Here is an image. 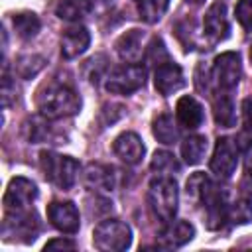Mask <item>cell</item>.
Listing matches in <instances>:
<instances>
[{"mask_svg": "<svg viewBox=\"0 0 252 252\" xmlns=\"http://www.w3.org/2000/svg\"><path fill=\"white\" fill-rule=\"evenodd\" d=\"M169 8V0H138V14L146 24H156Z\"/></svg>", "mask_w": 252, "mask_h": 252, "instance_id": "obj_24", "label": "cell"}, {"mask_svg": "<svg viewBox=\"0 0 252 252\" xmlns=\"http://www.w3.org/2000/svg\"><path fill=\"white\" fill-rule=\"evenodd\" d=\"M236 163H238V142H234L232 138H219L211 158V171L219 179H228L232 177Z\"/></svg>", "mask_w": 252, "mask_h": 252, "instance_id": "obj_8", "label": "cell"}, {"mask_svg": "<svg viewBox=\"0 0 252 252\" xmlns=\"http://www.w3.org/2000/svg\"><path fill=\"white\" fill-rule=\"evenodd\" d=\"M91 45V33L87 28L83 26H75L69 28L63 35H61V55L65 59H75L81 53L87 51V47Z\"/></svg>", "mask_w": 252, "mask_h": 252, "instance_id": "obj_16", "label": "cell"}, {"mask_svg": "<svg viewBox=\"0 0 252 252\" xmlns=\"http://www.w3.org/2000/svg\"><path fill=\"white\" fill-rule=\"evenodd\" d=\"M91 12V0H61L55 14L67 22H79Z\"/></svg>", "mask_w": 252, "mask_h": 252, "instance_id": "obj_21", "label": "cell"}, {"mask_svg": "<svg viewBox=\"0 0 252 252\" xmlns=\"http://www.w3.org/2000/svg\"><path fill=\"white\" fill-rule=\"evenodd\" d=\"M179 203V191L177 183L171 175H158L148 185V205L161 222H171L177 213Z\"/></svg>", "mask_w": 252, "mask_h": 252, "instance_id": "obj_2", "label": "cell"}, {"mask_svg": "<svg viewBox=\"0 0 252 252\" xmlns=\"http://www.w3.org/2000/svg\"><path fill=\"white\" fill-rule=\"evenodd\" d=\"M242 75V63L240 55L236 51H224L215 57L213 69H211V79L220 91H232Z\"/></svg>", "mask_w": 252, "mask_h": 252, "instance_id": "obj_7", "label": "cell"}, {"mask_svg": "<svg viewBox=\"0 0 252 252\" xmlns=\"http://www.w3.org/2000/svg\"><path fill=\"white\" fill-rule=\"evenodd\" d=\"M100 2H108V0H100Z\"/></svg>", "mask_w": 252, "mask_h": 252, "instance_id": "obj_37", "label": "cell"}, {"mask_svg": "<svg viewBox=\"0 0 252 252\" xmlns=\"http://www.w3.org/2000/svg\"><path fill=\"white\" fill-rule=\"evenodd\" d=\"M244 167H246V173L252 175V138L244 146Z\"/></svg>", "mask_w": 252, "mask_h": 252, "instance_id": "obj_35", "label": "cell"}, {"mask_svg": "<svg viewBox=\"0 0 252 252\" xmlns=\"http://www.w3.org/2000/svg\"><path fill=\"white\" fill-rule=\"evenodd\" d=\"M185 2H189V4H201L203 0H185Z\"/></svg>", "mask_w": 252, "mask_h": 252, "instance_id": "obj_36", "label": "cell"}, {"mask_svg": "<svg viewBox=\"0 0 252 252\" xmlns=\"http://www.w3.org/2000/svg\"><path fill=\"white\" fill-rule=\"evenodd\" d=\"M209 185V177L205 175V173H201V171H197V173H193L189 179H187V197H191V199H201V195H203V191H205V187Z\"/></svg>", "mask_w": 252, "mask_h": 252, "instance_id": "obj_29", "label": "cell"}, {"mask_svg": "<svg viewBox=\"0 0 252 252\" xmlns=\"http://www.w3.org/2000/svg\"><path fill=\"white\" fill-rule=\"evenodd\" d=\"M12 24H14L16 33H18L22 39L35 37L37 32H39V28H41V22H39V18H37L33 12H20V14H14Z\"/></svg>", "mask_w": 252, "mask_h": 252, "instance_id": "obj_23", "label": "cell"}, {"mask_svg": "<svg viewBox=\"0 0 252 252\" xmlns=\"http://www.w3.org/2000/svg\"><path fill=\"white\" fill-rule=\"evenodd\" d=\"M14 94H16V85H12L10 77L4 75V81H2V102H4V106L10 104V96H14Z\"/></svg>", "mask_w": 252, "mask_h": 252, "instance_id": "obj_33", "label": "cell"}, {"mask_svg": "<svg viewBox=\"0 0 252 252\" xmlns=\"http://www.w3.org/2000/svg\"><path fill=\"white\" fill-rule=\"evenodd\" d=\"M47 219L57 230H61L65 234H75L81 226L79 209L71 201H53V203H49L47 205Z\"/></svg>", "mask_w": 252, "mask_h": 252, "instance_id": "obj_10", "label": "cell"}, {"mask_svg": "<svg viewBox=\"0 0 252 252\" xmlns=\"http://www.w3.org/2000/svg\"><path fill=\"white\" fill-rule=\"evenodd\" d=\"M47 118L41 116V118H32L28 124H26V136L32 144H37L45 138H49V124L45 122Z\"/></svg>", "mask_w": 252, "mask_h": 252, "instance_id": "obj_27", "label": "cell"}, {"mask_svg": "<svg viewBox=\"0 0 252 252\" xmlns=\"http://www.w3.org/2000/svg\"><path fill=\"white\" fill-rule=\"evenodd\" d=\"M39 167L47 181H51L55 187L69 191L79 175V161L71 156H63L57 152H41L39 154Z\"/></svg>", "mask_w": 252, "mask_h": 252, "instance_id": "obj_3", "label": "cell"}, {"mask_svg": "<svg viewBox=\"0 0 252 252\" xmlns=\"http://www.w3.org/2000/svg\"><path fill=\"white\" fill-rule=\"evenodd\" d=\"M37 197V185L28 177H12L6 193H4V209L6 211H22L30 209V205Z\"/></svg>", "mask_w": 252, "mask_h": 252, "instance_id": "obj_9", "label": "cell"}, {"mask_svg": "<svg viewBox=\"0 0 252 252\" xmlns=\"http://www.w3.org/2000/svg\"><path fill=\"white\" fill-rule=\"evenodd\" d=\"M93 244L102 252H120L132 244V230L118 219H106L93 230Z\"/></svg>", "mask_w": 252, "mask_h": 252, "instance_id": "obj_4", "label": "cell"}, {"mask_svg": "<svg viewBox=\"0 0 252 252\" xmlns=\"http://www.w3.org/2000/svg\"><path fill=\"white\" fill-rule=\"evenodd\" d=\"M213 114H215V122L219 126L230 128L236 122V112H234V102L232 98L226 94V91H220L215 98H213Z\"/></svg>", "mask_w": 252, "mask_h": 252, "instance_id": "obj_19", "label": "cell"}, {"mask_svg": "<svg viewBox=\"0 0 252 252\" xmlns=\"http://www.w3.org/2000/svg\"><path fill=\"white\" fill-rule=\"evenodd\" d=\"M35 104L41 116H45L47 120H57L77 114L81 110V96L67 85L49 83L37 93Z\"/></svg>", "mask_w": 252, "mask_h": 252, "instance_id": "obj_1", "label": "cell"}, {"mask_svg": "<svg viewBox=\"0 0 252 252\" xmlns=\"http://www.w3.org/2000/svg\"><path fill=\"white\" fill-rule=\"evenodd\" d=\"M152 134L158 142L169 146V144H175L177 138H179V130H177V124L173 120L171 114H159L154 118L152 122Z\"/></svg>", "mask_w": 252, "mask_h": 252, "instance_id": "obj_20", "label": "cell"}, {"mask_svg": "<svg viewBox=\"0 0 252 252\" xmlns=\"http://www.w3.org/2000/svg\"><path fill=\"white\" fill-rule=\"evenodd\" d=\"M39 232V219L33 211L22 209V211H6L4 222H2V236L4 240L12 242H33Z\"/></svg>", "mask_w": 252, "mask_h": 252, "instance_id": "obj_5", "label": "cell"}, {"mask_svg": "<svg viewBox=\"0 0 252 252\" xmlns=\"http://www.w3.org/2000/svg\"><path fill=\"white\" fill-rule=\"evenodd\" d=\"M85 185L93 191H112L116 187V169L102 163H89L85 169Z\"/></svg>", "mask_w": 252, "mask_h": 252, "instance_id": "obj_18", "label": "cell"}, {"mask_svg": "<svg viewBox=\"0 0 252 252\" xmlns=\"http://www.w3.org/2000/svg\"><path fill=\"white\" fill-rule=\"evenodd\" d=\"M136 2H138V0H136Z\"/></svg>", "mask_w": 252, "mask_h": 252, "instance_id": "obj_38", "label": "cell"}, {"mask_svg": "<svg viewBox=\"0 0 252 252\" xmlns=\"http://www.w3.org/2000/svg\"><path fill=\"white\" fill-rule=\"evenodd\" d=\"M234 16L244 30H252V0H238Z\"/></svg>", "mask_w": 252, "mask_h": 252, "instance_id": "obj_30", "label": "cell"}, {"mask_svg": "<svg viewBox=\"0 0 252 252\" xmlns=\"http://www.w3.org/2000/svg\"><path fill=\"white\" fill-rule=\"evenodd\" d=\"M183 85H185V77H183V71H181V67L177 63L165 61V63L156 67V71H154V87L161 96H169V94L177 93Z\"/></svg>", "mask_w": 252, "mask_h": 252, "instance_id": "obj_11", "label": "cell"}, {"mask_svg": "<svg viewBox=\"0 0 252 252\" xmlns=\"http://www.w3.org/2000/svg\"><path fill=\"white\" fill-rule=\"evenodd\" d=\"M175 116H177V122L187 130H197L205 120V112H203L201 102L195 96H189V94H185L177 100Z\"/></svg>", "mask_w": 252, "mask_h": 252, "instance_id": "obj_15", "label": "cell"}, {"mask_svg": "<svg viewBox=\"0 0 252 252\" xmlns=\"http://www.w3.org/2000/svg\"><path fill=\"white\" fill-rule=\"evenodd\" d=\"M146 83V69L138 63H128L112 69L104 77V89L110 94H132Z\"/></svg>", "mask_w": 252, "mask_h": 252, "instance_id": "obj_6", "label": "cell"}, {"mask_svg": "<svg viewBox=\"0 0 252 252\" xmlns=\"http://www.w3.org/2000/svg\"><path fill=\"white\" fill-rule=\"evenodd\" d=\"M112 150L128 165H136L138 161H142V158L146 154V146H144L142 138L136 132H122V134H118L114 144H112Z\"/></svg>", "mask_w": 252, "mask_h": 252, "instance_id": "obj_13", "label": "cell"}, {"mask_svg": "<svg viewBox=\"0 0 252 252\" xmlns=\"http://www.w3.org/2000/svg\"><path fill=\"white\" fill-rule=\"evenodd\" d=\"M114 49L118 53V57L126 63H138L144 55V32L142 30H128L124 32L116 43Z\"/></svg>", "mask_w": 252, "mask_h": 252, "instance_id": "obj_14", "label": "cell"}, {"mask_svg": "<svg viewBox=\"0 0 252 252\" xmlns=\"http://www.w3.org/2000/svg\"><path fill=\"white\" fill-rule=\"evenodd\" d=\"M230 217L234 219V222H248L252 219V205H250V201H238L234 205V209L230 211Z\"/></svg>", "mask_w": 252, "mask_h": 252, "instance_id": "obj_31", "label": "cell"}, {"mask_svg": "<svg viewBox=\"0 0 252 252\" xmlns=\"http://www.w3.org/2000/svg\"><path fill=\"white\" fill-rule=\"evenodd\" d=\"M43 248L45 250H55V248H59V250H71V248H75V242L69 240V238H53V240H47Z\"/></svg>", "mask_w": 252, "mask_h": 252, "instance_id": "obj_32", "label": "cell"}, {"mask_svg": "<svg viewBox=\"0 0 252 252\" xmlns=\"http://www.w3.org/2000/svg\"><path fill=\"white\" fill-rule=\"evenodd\" d=\"M195 236V226L187 220H171L159 234V246L163 248H179L187 242H191Z\"/></svg>", "mask_w": 252, "mask_h": 252, "instance_id": "obj_17", "label": "cell"}, {"mask_svg": "<svg viewBox=\"0 0 252 252\" xmlns=\"http://www.w3.org/2000/svg\"><path fill=\"white\" fill-rule=\"evenodd\" d=\"M203 30L205 35L213 41H222L228 37L230 32V24H228V16H226V6L224 2H215L209 6L205 20H203Z\"/></svg>", "mask_w": 252, "mask_h": 252, "instance_id": "obj_12", "label": "cell"}, {"mask_svg": "<svg viewBox=\"0 0 252 252\" xmlns=\"http://www.w3.org/2000/svg\"><path fill=\"white\" fill-rule=\"evenodd\" d=\"M45 67V57L43 55H37V53H30V55H22L16 59V73L22 77V79H32L35 77L41 69Z\"/></svg>", "mask_w": 252, "mask_h": 252, "instance_id": "obj_25", "label": "cell"}, {"mask_svg": "<svg viewBox=\"0 0 252 252\" xmlns=\"http://www.w3.org/2000/svg\"><path fill=\"white\" fill-rule=\"evenodd\" d=\"M146 59H148V63H154V65H161L165 61H171L169 55H167V49H165V45H163V41L159 37H154L152 43L148 45Z\"/></svg>", "mask_w": 252, "mask_h": 252, "instance_id": "obj_28", "label": "cell"}, {"mask_svg": "<svg viewBox=\"0 0 252 252\" xmlns=\"http://www.w3.org/2000/svg\"><path fill=\"white\" fill-rule=\"evenodd\" d=\"M150 167L158 175H171V173H177L179 171V163H177L175 156L169 154V152H163V150L154 154Z\"/></svg>", "mask_w": 252, "mask_h": 252, "instance_id": "obj_26", "label": "cell"}, {"mask_svg": "<svg viewBox=\"0 0 252 252\" xmlns=\"http://www.w3.org/2000/svg\"><path fill=\"white\" fill-rule=\"evenodd\" d=\"M242 118H244V124L248 128H252V96L244 98V102H242Z\"/></svg>", "mask_w": 252, "mask_h": 252, "instance_id": "obj_34", "label": "cell"}, {"mask_svg": "<svg viewBox=\"0 0 252 252\" xmlns=\"http://www.w3.org/2000/svg\"><path fill=\"white\" fill-rule=\"evenodd\" d=\"M205 152H207V138L205 136L193 134V136L185 138L181 144V156H183L187 165H197L203 159Z\"/></svg>", "mask_w": 252, "mask_h": 252, "instance_id": "obj_22", "label": "cell"}]
</instances>
